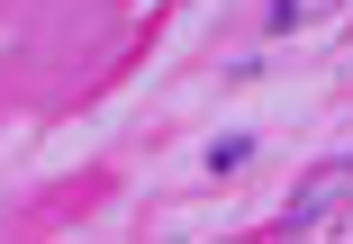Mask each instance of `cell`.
<instances>
[{"instance_id":"6da1fadb","label":"cell","mask_w":353,"mask_h":244,"mask_svg":"<svg viewBox=\"0 0 353 244\" xmlns=\"http://www.w3.org/2000/svg\"><path fill=\"white\" fill-rule=\"evenodd\" d=\"M344 190H353V154H344V163H326V172H317L290 208H281V235H308V217H317L326 199H344Z\"/></svg>"},{"instance_id":"7a4b0ae2","label":"cell","mask_w":353,"mask_h":244,"mask_svg":"<svg viewBox=\"0 0 353 244\" xmlns=\"http://www.w3.org/2000/svg\"><path fill=\"white\" fill-rule=\"evenodd\" d=\"M335 10V0H263V37H299V28H317Z\"/></svg>"},{"instance_id":"3957f363","label":"cell","mask_w":353,"mask_h":244,"mask_svg":"<svg viewBox=\"0 0 353 244\" xmlns=\"http://www.w3.org/2000/svg\"><path fill=\"white\" fill-rule=\"evenodd\" d=\"M245 154H254V136H218V145H208V172H218V181L245 172Z\"/></svg>"}]
</instances>
